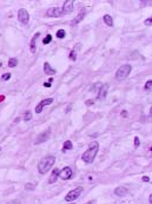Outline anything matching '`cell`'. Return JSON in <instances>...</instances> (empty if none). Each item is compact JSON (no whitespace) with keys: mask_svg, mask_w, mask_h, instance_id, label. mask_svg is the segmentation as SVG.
I'll use <instances>...</instances> for the list:
<instances>
[{"mask_svg":"<svg viewBox=\"0 0 152 204\" xmlns=\"http://www.w3.org/2000/svg\"><path fill=\"white\" fill-rule=\"evenodd\" d=\"M98 150H99V143L98 142H91L89 144V148L87 150L81 155V159L87 163V164H91L95 162V158L97 157V153H98Z\"/></svg>","mask_w":152,"mask_h":204,"instance_id":"1","label":"cell"},{"mask_svg":"<svg viewBox=\"0 0 152 204\" xmlns=\"http://www.w3.org/2000/svg\"><path fill=\"white\" fill-rule=\"evenodd\" d=\"M56 163V157L54 156H46L44 157L40 163L38 164V171L40 175H45L51 167L54 165Z\"/></svg>","mask_w":152,"mask_h":204,"instance_id":"2","label":"cell"},{"mask_svg":"<svg viewBox=\"0 0 152 204\" xmlns=\"http://www.w3.org/2000/svg\"><path fill=\"white\" fill-rule=\"evenodd\" d=\"M131 71H132V66H131V65H129V64L121 65V66L117 70V72H115V79L119 80V81L126 79Z\"/></svg>","mask_w":152,"mask_h":204,"instance_id":"3","label":"cell"},{"mask_svg":"<svg viewBox=\"0 0 152 204\" xmlns=\"http://www.w3.org/2000/svg\"><path fill=\"white\" fill-rule=\"evenodd\" d=\"M83 192V188L81 186H78L76 189H73V190H71L70 192H67L66 194V196H65V201L66 202H73V201H76L77 198L80 196V194Z\"/></svg>","mask_w":152,"mask_h":204,"instance_id":"4","label":"cell"},{"mask_svg":"<svg viewBox=\"0 0 152 204\" xmlns=\"http://www.w3.org/2000/svg\"><path fill=\"white\" fill-rule=\"evenodd\" d=\"M72 175H73V171H72L71 167H64V169H61V170L59 171V178H61L63 181L70 179V178L72 177Z\"/></svg>","mask_w":152,"mask_h":204,"instance_id":"5","label":"cell"},{"mask_svg":"<svg viewBox=\"0 0 152 204\" xmlns=\"http://www.w3.org/2000/svg\"><path fill=\"white\" fill-rule=\"evenodd\" d=\"M18 19H19V21L21 24L27 25L28 21H30V14H28V12H27L25 8H20L19 12H18Z\"/></svg>","mask_w":152,"mask_h":204,"instance_id":"6","label":"cell"},{"mask_svg":"<svg viewBox=\"0 0 152 204\" xmlns=\"http://www.w3.org/2000/svg\"><path fill=\"white\" fill-rule=\"evenodd\" d=\"M73 4H75L73 0H66L61 8L63 14H70L71 12H73Z\"/></svg>","mask_w":152,"mask_h":204,"instance_id":"7","label":"cell"},{"mask_svg":"<svg viewBox=\"0 0 152 204\" xmlns=\"http://www.w3.org/2000/svg\"><path fill=\"white\" fill-rule=\"evenodd\" d=\"M53 103V98H46V99H42L40 103H38V105L36 106V112L37 113H41L42 109L46 106V105H51Z\"/></svg>","mask_w":152,"mask_h":204,"instance_id":"8","label":"cell"},{"mask_svg":"<svg viewBox=\"0 0 152 204\" xmlns=\"http://www.w3.org/2000/svg\"><path fill=\"white\" fill-rule=\"evenodd\" d=\"M46 14L50 18H58V17L63 16V12H61V8H59V7H51L47 10Z\"/></svg>","mask_w":152,"mask_h":204,"instance_id":"9","label":"cell"},{"mask_svg":"<svg viewBox=\"0 0 152 204\" xmlns=\"http://www.w3.org/2000/svg\"><path fill=\"white\" fill-rule=\"evenodd\" d=\"M50 137H51V131H44L42 133H40L38 137H37L34 144L38 145V144H41V143H45Z\"/></svg>","mask_w":152,"mask_h":204,"instance_id":"10","label":"cell"},{"mask_svg":"<svg viewBox=\"0 0 152 204\" xmlns=\"http://www.w3.org/2000/svg\"><path fill=\"white\" fill-rule=\"evenodd\" d=\"M107 90H109V84H104L100 86L99 91H98V99L100 100H104L107 96Z\"/></svg>","mask_w":152,"mask_h":204,"instance_id":"11","label":"cell"},{"mask_svg":"<svg viewBox=\"0 0 152 204\" xmlns=\"http://www.w3.org/2000/svg\"><path fill=\"white\" fill-rule=\"evenodd\" d=\"M39 36H40V33L37 32L33 38L31 39V43H30V50H31V52L32 53H36V51H37V40H38Z\"/></svg>","mask_w":152,"mask_h":204,"instance_id":"12","label":"cell"},{"mask_svg":"<svg viewBox=\"0 0 152 204\" xmlns=\"http://www.w3.org/2000/svg\"><path fill=\"white\" fill-rule=\"evenodd\" d=\"M85 14H86V10H85V8H83V10L78 13V16L76 17V19H73V20L71 21V25H77V24H79L83 19L85 18Z\"/></svg>","mask_w":152,"mask_h":204,"instance_id":"13","label":"cell"},{"mask_svg":"<svg viewBox=\"0 0 152 204\" xmlns=\"http://www.w3.org/2000/svg\"><path fill=\"white\" fill-rule=\"evenodd\" d=\"M127 192H129V190H127L126 188H124V186H118V188L114 189V195L118 196V197H123V196H125Z\"/></svg>","mask_w":152,"mask_h":204,"instance_id":"14","label":"cell"},{"mask_svg":"<svg viewBox=\"0 0 152 204\" xmlns=\"http://www.w3.org/2000/svg\"><path fill=\"white\" fill-rule=\"evenodd\" d=\"M59 169H54L53 171H52V173H51V176H50V178H48V183L50 184H53V183H56L58 179V177H59Z\"/></svg>","mask_w":152,"mask_h":204,"instance_id":"15","label":"cell"},{"mask_svg":"<svg viewBox=\"0 0 152 204\" xmlns=\"http://www.w3.org/2000/svg\"><path fill=\"white\" fill-rule=\"evenodd\" d=\"M44 72H45L46 74H51V75H52V74L56 73L57 71H56V70H54V69H53V67H52V66H51V65L46 61V63L44 64Z\"/></svg>","mask_w":152,"mask_h":204,"instance_id":"16","label":"cell"},{"mask_svg":"<svg viewBox=\"0 0 152 204\" xmlns=\"http://www.w3.org/2000/svg\"><path fill=\"white\" fill-rule=\"evenodd\" d=\"M103 19H104V22H105L109 27H112V26H113V18H112L110 14H105Z\"/></svg>","mask_w":152,"mask_h":204,"instance_id":"17","label":"cell"},{"mask_svg":"<svg viewBox=\"0 0 152 204\" xmlns=\"http://www.w3.org/2000/svg\"><path fill=\"white\" fill-rule=\"evenodd\" d=\"M72 148H73L72 142H71V140H66V142L64 143V145H63V152H66L67 150H72Z\"/></svg>","mask_w":152,"mask_h":204,"instance_id":"18","label":"cell"},{"mask_svg":"<svg viewBox=\"0 0 152 204\" xmlns=\"http://www.w3.org/2000/svg\"><path fill=\"white\" fill-rule=\"evenodd\" d=\"M18 65V59L17 58H10L8 60V66L10 67H16Z\"/></svg>","mask_w":152,"mask_h":204,"instance_id":"19","label":"cell"},{"mask_svg":"<svg viewBox=\"0 0 152 204\" xmlns=\"http://www.w3.org/2000/svg\"><path fill=\"white\" fill-rule=\"evenodd\" d=\"M31 119H32V112L28 110V111L25 112V114H24V120H25V122H28V120H31Z\"/></svg>","mask_w":152,"mask_h":204,"instance_id":"20","label":"cell"},{"mask_svg":"<svg viewBox=\"0 0 152 204\" xmlns=\"http://www.w3.org/2000/svg\"><path fill=\"white\" fill-rule=\"evenodd\" d=\"M66 36V32H65V30H58L57 31V38L59 39H63V38H65Z\"/></svg>","mask_w":152,"mask_h":204,"instance_id":"21","label":"cell"},{"mask_svg":"<svg viewBox=\"0 0 152 204\" xmlns=\"http://www.w3.org/2000/svg\"><path fill=\"white\" fill-rule=\"evenodd\" d=\"M51 41H52V36H51V34H47L46 37L42 39V44H44V45H46V44H50Z\"/></svg>","mask_w":152,"mask_h":204,"instance_id":"22","label":"cell"},{"mask_svg":"<svg viewBox=\"0 0 152 204\" xmlns=\"http://www.w3.org/2000/svg\"><path fill=\"white\" fill-rule=\"evenodd\" d=\"M34 188H36V185L32 184V183H26L25 184V190H27V191H32V190H34Z\"/></svg>","mask_w":152,"mask_h":204,"instance_id":"23","label":"cell"},{"mask_svg":"<svg viewBox=\"0 0 152 204\" xmlns=\"http://www.w3.org/2000/svg\"><path fill=\"white\" fill-rule=\"evenodd\" d=\"M152 89V80H148L145 83V91H151Z\"/></svg>","mask_w":152,"mask_h":204,"instance_id":"24","label":"cell"},{"mask_svg":"<svg viewBox=\"0 0 152 204\" xmlns=\"http://www.w3.org/2000/svg\"><path fill=\"white\" fill-rule=\"evenodd\" d=\"M95 103V99H87V100L85 102V105H86V106H91V105H93Z\"/></svg>","mask_w":152,"mask_h":204,"instance_id":"25","label":"cell"},{"mask_svg":"<svg viewBox=\"0 0 152 204\" xmlns=\"http://www.w3.org/2000/svg\"><path fill=\"white\" fill-rule=\"evenodd\" d=\"M70 59H71V60H76L77 59V52L75 50L71 51V53H70Z\"/></svg>","mask_w":152,"mask_h":204,"instance_id":"26","label":"cell"},{"mask_svg":"<svg viewBox=\"0 0 152 204\" xmlns=\"http://www.w3.org/2000/svg\"><path fill=\"white\" fill-rule=\"evenodd\" d=\"M1 78H2V80H8L11 78V73H4Z\"/></svg>","mask_w":152,"mask_h":204,"instance_id":"27","label":"cell"},{"mask_svg":"<svg viewBox=\"0 0 152 204\" xmlns=\"http://www.w3.org/2000/svg\"><path fill=\"white\" fill-rule=\"evenodd\" d=\"M139 144H140V142H139V138L136 136V137H134V146H136V148H138V146H139Z\"/></svg>","mask_w":152,"mask_h":204,"instance_id":"28","label":"cell"},{"mask_svg":"<svg viewBox=\"0 0 152 204\" xmlns=\"http://www.w3.org/2000/svg\"><path fill=\"white\" fill-rule=\"evenodd\" d=\"M144 24L146 25V26H151L152 25V19L151 18H148L145 21H144Z\"/></svg>","mask_w":152,"mask_h":204,"instance_id":"29","label":"cell"},{"mask_svg":"<svg viewBox=\"0 0 152 204\" xmlns=\"http://www.w3.org/2000/svg\"><path fill=\"white\" fill-rule=\"evenodd\" d=\"M121 117H124V118L127 117V111H126V110H124V111L121 112Z\"/></svg>","mask_w":152,"mask_h":204,"instance_id":"30","label":"cell"},{"mask_svg":"<svg viewBox=\"0 0 152 204\" xmlns=\"http://www.w3.org/2000/svg\"><path fill=\"white\" fill-rule=\"evenodd\" d=\"M44 86H45V87H51V81H48V83H44Z\"/></svg>","mask_w":152,"mask_h":204,"instance_id":"31","label":"cell"},{"mask_svg":"<svg viewBox=\"0 0 152 204\" xmlns=\"http://www.w3.org/2000/svg\"><path fill=\"white\" fill-rule=\"evenodd\" d=\"M143 181H144V182H150V178H149L148 176H144V177H143Z\"/></svg>","mask_w":152,"mask_h":204,"instance_id":"32","label":"cell"},{"mask_svg":"<svg viewBox=\"0 0 152 204\" xmlns=\"http://www.w3.org/2000/svg\"><path fill=\"white\" fill-rule=\"evenodd\" d=\"M149 202L152 203V195H150V198H149Z\"/></svg>","mask_w":152,"mask_h":204,"instance_id":"33","label":"cell"},{"mask_svg":"<svg viewBox=\"0 0 152 204\" xmlns=\"http://www.w3.org/2000/svg\"><path fill=\"white\" fill-rule=\"evenodd\" d=\"M4 98H5V97H4V96H1V97H0V102H1V100H4Z\"/></svg>","mask_w":152,"mask_h":204,"instance_id":"34","label":"cell"},{"mask_svg":"<svg viewBox=\"0 0 152 204\" xmlns=\"http://www.w3.org/2000/svg\"><path fill=\"white\" fill-rule=\"evenodd\" d=\"M1 66H2V63H1V61H0V67H1Z\"/></svg>","mask_w":152,"mask_h":204,"instance_id":"35","label":"cell"},{"mask_svg":"<svg viewBox=\"0 0 152 204\" xmlns=\"http://www.w3.org/2000/svg\"><path fill=\"white\" fill-rule=\"evenodd\" d=\"M0 150H1V149H0Z\"/></svg>","mask_w":152,"mask_h":204,"instance_id":"36","label":"cell"}]
</instances>
